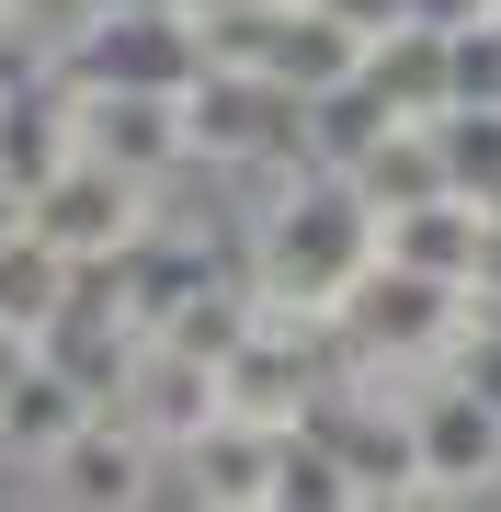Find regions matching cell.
Listing matches in <instances>:
<instances>
[{
  "label": "cell",
  "instance_id": "obj_5",
  "mask_svg": "<svg viewBox=\"0 0 501 512\" xmlns=\"http://www.w3.org/2000/svg\"><path fill=\"white\" fill-rule=\"evenodd\" d=\"M35 478H46L57 512H149V501H160V444L137 433L126 410H92Z\"/></svg>",
  "mask_w": 501,
  "mask_h": 512
},
{
  "label": "cell",
  "instance_id": "obj_12",
  "mask_svg": "<svg viewBox=\"0 0 501 512\" xmlns=\"http://www.w3.org/2000/svg\"><path fill=\"white\" fill-rule=\"evenodd\" d=\"M433 365L501 410V319H467V308H456V330H445V353H433Z\"/></svg>",
  "mask_w": 501,
  "mask_h": 512
},
{
  "label": "cell",
  "instance_id": "obj_9",
  "mask_svg": "<svg viewBox=\"0 0 501 512\" xmlns=\"http://www.w3.org/2000/svg\"><path fill=\"white\" fill-rule=\"evenodd\" d=\"M353 80H365L388 114H445V35H433V23H410V12L376 23L365 57H353Z\"/></svg>",
  "mask_w": 501,
  "mask_h": 512
},
{
  "label": "cell",
  "instance_id": "obj_10",
  "mask_svg": "<svg viewBox=\"0 0 501 512\" xmlns=\"http://www.w3.org/2000/svg\"><path fill=\"white\" fill-rule=\"evenodd\" d=\"M69 285H80V262H57L35 228L0 239V319H12V330H35V342H46L57 308H69Z\"/></svg>",
  "mask_w": 501,
  "mask_h": 512
},
{
  "label": "cell",
  "instance_id": "obj_3",
  "mask_svg": "<svg viewBox=\"0 0 501 512\" xmlns=\"http://www.w3.org/2000/svg\"><path fill=\"white\" fill-rule=\"evenodd\" d=\"M69 126H80V160L126 171V183H171L194 160L183 148V92H160V80H69Z\"/></svg>",
  "mask_w": 501,
  "mask_h": 512
},
{
  "label": "cell",
  "instance_id": "obj_8",
  "mask_svg": "<svg viewBox=\"0 0 501 512\" xmlns=\"http://www.w3.org/2000/svg\"><path fill=\"white\" fill-rule=\"evenodd\" d=\"M353 57H365V23H342L331 0H274L262 12V57L251 69H274L285 92H331V80H353Z\"/></svg>",
  "mask_w": 501,
  "mask_h": 512
},
{
  "label": "cell",
  "instance_id": "obj_11",
  "mask_svg": "<svg viewBox=\"0 0 501 512\" xmlns=\"http://www.w3.org/2000/svg\"><path fill=\"white\" fill-rule=\"evenodd\" d=\"M433 148H445V183L456 194H501V103H445V114H422Z\"/></svg>",
  "mask_w": 501,
  "mask_h": 512
},
{
  "label": "cell",
  "instance_id": "obj_7",
  "mask_svg": "<svg viewBox=\"0 0 501 512\" xmlns=\"http://www.w3.org/2000/svg\"><path fill=\"white\" fill-rule=\"evenodd\" d=\"M92 410H103V387L80 376L69 353H35V365L0 387V478H35V467H46Z\"/></svg>",
  "mask_w": 501,
  "mask_h": 512
},
{
  "label": "cell",
  "instance_id": "obj_14",
  "mask_svg": "<svg viewBox=\"0 0 501 512\" xmlns=\"http://www.w3.org/2000/svg\"><path fill=\"white\" fill-rule=\"evenodd\" d=\"M12 228H23V183L0 171V239H12Z\"/></svg>",
  "mask_w": 501,
  "mask_h": 512
},
{
  "label": "cell",
  "instance_id": "obj_1",
  "mask_svg": "<svg viewBox=\"0 0 501 512\" xmlns=\"http://www.w3.org/2000/svg\"><path fill=\"white\" fill-rule=\"evenodd\" d=\"M183 148L205 171H262V160H308L297 148V92L251 57H205L183 80Z\"/></svg>",
  "mask_w": 501,
  "mask_h": 512
},
{
  "label": "cell",
  "instance_id": "obj_4",
  "mask_svg": "<svg viewBox=\"0 0 501 512\" xmlns=\"http://www.w3.org/2000/svg\"><path fill=\"white\" fill-rule=\"evenodd\" d=\"M23 228H35L57 262H114L137 228H149V183H126V171H103V160L69 148V160L23 194Z\"/></svg>",
  "mask_w": 501,
  "mask_h": 512
},
{
  "label": "cell",
  "instance_id": "obj_6",
  "mask_svg": "<svg viewBox=\"0 0 501 512\" xmlns=\"http://www.w3.org/2000/svg\"><path fill=\"white\" fill-rule=\"evenodd\" d=\"M490 251H501V228H490V205L479 194H422V205H388L376 217V262H399V274H433V285H479L490 274Z\"/></svg>",
  "mask_w": 501,
  "mask_h": 512
},
{
  "label": "cell",
  "instance_id": "obj_2",
  "mask_svg": "<svg viewBox=\"0 0 501 512\" xmlns=\"http://www.w3.org/2000/svg\"><path fill=\"white\" fill-rule=\"evenodd\" d=\"M410 410V467H422V512L433 501H490L501 490V410L479 399V387H456L445 365H422L399 387Z\"/></svg>",
  "mask_w": 501,
  "mask_h": 512
},
{
  "label": "cell",
  "instance_id": "obj_13",
  "mask_svg": "<svg viewBox=\"0 0 501 512\" xmlns=\"http://www.w3.org/2000/svg\"><path fill=\"white\" fill-rule=\"evenodd\" d=\"M331 12H342V23H365V35H376V23H399V0H331Z\"/></svg>",
  "mask_w": 501,
  "mask_h": 512
}]
</instances>
